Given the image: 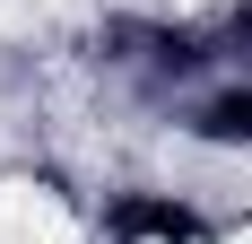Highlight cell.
<instances>
[{
    "mask_svg": "<svg viewBox=\"0 0 252 244\" xmlns=\"http://www.w3.org/2000/svg\"><path fill=\"white\" fill-rule=\"evenodd\" d=\"M235 244H252V227H244V236H235Z\"/></svg>",
    "mask_w": 252,
    "mask_h": 244,
    "instance_id": "obj_2",
    "label": "cell"
},
{
    "mask_svg": "<svg viewBox=\"0 0 252 244\" xmlns=\"http://www.w3.org/2000/svg\"><path fill=\"white\" fill-rule=\"evenodd\" d=\"M0 244H78L70 209L35 183H0Z\"/></svg>",
    "mask_w": 252,
    "mask_h": 244,
    "instance_id": "obj_1",
    "label": "cell"
}]
</instances>
